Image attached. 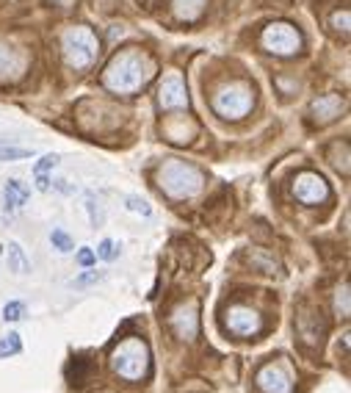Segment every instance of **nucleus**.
<instances>
[{
	"mask_svg": "<svg viewBox=\"0 0 351 393\" xmlns=\"http://www.w3.org/2000/svg\"><path fill=\"white\" fill-rule=\"evenodd\" d=\"M127 208L135 211V214H142V216H150L153 208L147 205V200H142V196H127Z\"/></svg>",
	"mask_w": 351,
	"mask_h": 393,
	"instance_id": "obj_24",
	"label": "nucleus"
},
{
	"mask_svg": "<svg viewBox=\"0 0 351 393\" xmlns=\"http://www.w3.org/2000/svg\"><path fill=\"white\" fill-rule=\"evenodd\" d=\"M335 305H337L340 316H348V286H343V288H340V294H337Z\"/></svg>",
	"mask_w": 351,
	"mask_h": 393,
	"instance_id": "obj_27",
	"label": "nucleus"
},
{
	"mask_svg": "<svg viewBox=\"0 0 351 393\" xmlns=\"http://www.w3.org/2000/svg\"><path fill=\"white\" fill-rule=\"evenodd\" d=\"M61 47H64V61L73 70H89L97 58V36L83 25L64 31Z\"/></svg>",
	"mask_w": 351,
	"mask_h": 393,
	"instance_id": "obj_4",
	"label": "nucleus"
},
{
	"mask_svg": "<svg viewBox=\"0 0 351 393\" xmlns=\"http://www.w3.org/2000/svg\"><path fill=\"white\" fill-rule=\"evenodd\" d=\"M213 108L224 119H241L252 108V89L244 84H230L213 97Z\"/></svg>",
	"mask_w": 351,
	"mask_h": 393,
	"instance_id": "obj_5",
	"label": "nucleus"
},
{
	"mask_svg": "<svg viewBox=\"0 0 351 393\" xmlns=\"http://www.w3.org/2000/svg\"><path fill=\"white\" fill-rule=\"evenodd\" d=\"M153 73H155V64L150 61V55L138 53V50H125V53H116L111 58L103 81L111 92L133 94L153 78Z\"/></svg>",
	"mask_w": 351,
	"mask_h": 393,
	"instance_id": "obj_1",
	"label": "nucleus"
},
{
	"mask_svg": "<svg viewBox=\"0 0 351 393\" xmlns=\"http://www.w3.org/2000/svg\"><path fill=\"white\" fill-rule=\"evenodd\" d=\"M340 111H343V100H340L337 94H326V97H318V100L313 103V116H315L318 122H332Z\"/></svg>",
	"mask_w": 351,
	"mask_h": 393,
	"instance_id": "obj_13",
	"label": "nucleus"
},
{
	"mask_svg": "<svg viewBox=\"0 0 351 393\" xmlns=\"http://www.w3.org/2000/svg\"><path fill=\"white\" fill-rule=\"evenodd\" d=\"M257 388L263 393H294V379L279 363H265L257 371Z\"/></svg>",
	"mask_w": 351,
	"mask_h": 393,
	"instance_id": "obj_11",
	"label": "nucleus"
},
{
	"mask_svg": "<svg viewBox=\"0 0 351 393\" xmlns=\"http://www.w3.org/2000/svg\"><path fill=\"white\" fill-rule=\"evenodd\" d=\"M111 368L127 382H142L150 374V346L142 338H125L111 352Z\"/></svg>",
	"mask_w": 351,
	"mask_h": 393,
	"instance_id": "obj_3",
	"label": "nucleus"
},
{
	"mask_svg": "<svg viewBox=\"0 0 351 393\" xmlns=\"http://www.w3.org/2000/svg\"><path fill=\"white\" fill-rule=\"evenodd\" d=\"M158 103L164 111H188V92H185V84L177 73H169L161 84V92H158Z\"/></svg>",
	"mask_w": 351,
	"mask_h": 393,
	"instance_id": "obj_10",
	"label": "nucleus"
},
{
	"mask_svg": "<svg viewBox=\"0 0 351 393\" xmlns=\"http://www.w3.org/2000/svg\"><path fill=\"white\" fill-rule=\"evenodd\" d=\"M86 208H89V216H92V225L94 227H100L103 222H105V214H103V208L97 205V200L92 194H86Z\"/></svg>",
	"mask_w": 351,
	"mask_h": 393,
	"instance_id": "obj_23",
	"label": "nucleus"
},
{
	"mask_svg": "<svg viewBox=\"0 0 351 393\" xmlns=\"http://www.w3.org/2000/svg\"><path fill=\"white\" fill-rule=\"evenodd\" d=\"M78 264H81L83 269H89V266H94V264H97V257H94V252H92L89 246L78 249Z\"/></svg>",
	"mask_w": 351,
	"mask_h": 393,
	"instance_id": "obj_26",
	"label": "nucleus"
},
{
	"mask_svg": "<svg viewBox=\"0 0 351 393\" xmlns=\"http://www.w3.org/2000/svg\"><path fill=\"white\" fill-rule=\"evenodd\" d=\"M28 196H31V191H28L25 183H20V180H6V186H3V208H6L9 214L17 211V208H23V205L28 203Z\"/></svg>",
	"mask_w": 351,
	"mask_h": 393,
	"instance_id": "obj_12",
	"label": "nucleus"
},
{
	"mask_svg": "<svg viewBox=\"0 0 351 393\" xmlns=\"http://www.w3.org/2000/svg\"><path fill=\"white\" fill-rule=\"evenodd\" d=\"M294 194L302 205H321L329 200V186L321 175L315 172H302L296 180H294Z\"/></svg>",
	"mask_w": 351,
	"mask_h": 393,
	"instance_id": "obj_9",
	"label": "nucleus"
},
{
	"mask_svg": "<svg viewBox=\"0 0 351 393\" xmlns=\"http://www.w3.org/2000/svg\"><path fill=\"white\" fill-rule=\"evenodd\" d=\"M172 3H174V14H177L180 20L194 23V20L202 14V9H205L207 0H172Z\"/></svg>",
	"mask_w": 351,
	"mask_h": 393,
	"instance_id": "obj_16",
	"label": "nucleus"
},
{
	"mask_svg": "<svg viewBox=\"0 0 351 393\" xmlns=\"http://www.w3.org/2000/svg\"><path fill=\"white\" fill-rule=\"evenodd\" d=\"M23 70V55L12 47L0 45V78H14Z\"/></svg>",
	"mask_w": 351,
	"mask_h": 393,
	"instance_id": "obj_14",
	"label": "nucleus"
},
{
	"mask_svg": "<svg viewBox=\"0 0 351 393\" xmlns=\"http://www.w3.org/2000/svg\"><path fill=\"white\" fill-rule=\"evenodd\" d=\"M58 161H61V158H58L55 153H47V155H42V158L34 164V175H47L50 169H55V166H58Z\"/></svg>",
	"mask_w": 351,
	"mask_h": 393,
	"instance_id": "obj_21",
	"label": "nucleus"
},
{
	"mask_svg": "<svg viewBox=\"0 0 351 393\" xmlns=\"http://www.w3.org/2000/svg\"><path fill=\"white\" fill-rule=\"evenodd\" d=\"M50 180H53V177H47V175H36V188H39V191H50V188H53Z\"/></svg>",
	"mask_w": 351,
	"mask_h": 393,
	"instance_id": "obj_28",
	"label": "nucleus"
},
{
	"mask_svg": "<svg viewBox=\"0 0 351 393\" xmlns=\"http://www.w3.org/2000/svg\"><path fill=\"white\" fill-rule=\"evenodd\" d=\"M6 260H9V269H12L14 275H28V272H31V260L25 257V252H23V246H20L17 241H12V244L6 246Z\"/></svg>",
	"mask_w": 351,
	"mask_h": 393,
	"instance_id": "obj_15",
	"label": "nucleus"
},
{
	"mask_svg": "<svg viewBox=\"0 0 351 393\" xmlns=\"http://www.w3.org/2000/svg\"><path fill=\"white\" fill-rule=\"evenodd\" d=\"M20 352H23V341H20L17 333H9V335L0 338V360H6L12 355H20Z\"/></svg>",
	"mask_w": 351,
	"mask_h": 393,
	"instance_id": "obj_17",
	"label": "nucleus"
},
{
	"mask_svg": "<svg viewBox=\"0 0 351 393\" xmlns=\"http://www.w3.org/2000/svg\"><path fill=\"white\" fill-rule=\"evenodd\" d=\"M158 183L172 200H191L205 188V175L194 164L172 158L158 169Z\"/></svg>",
	"mask_w": 351,
	"mask_h": 393,
	"instance_id": "obj_2",
	"label": "nucleus"
},
{
	"mask_svg": "<svg viewBox=\"0 0 351 393\" xmlns=\"http://www.w3.org/2000/svg\"><path fill=\"white\" fill-rule=\"evenodd\" d=\"M169 327L180 341H194L199 335V302L188 299V302L177 305L174 313L169 316Z\"/></svg>",
	"mask_w": 351,
	"mask_h": 393,
	"instance_id": "obj_8",
	"label": "nucleus"
},
{
	"mask_svg": "<svg viewBox=\"0 0 351 393\" xmlns=\"http://www.w3.org/2000/svg\"><path fill=\"white\" fill-rule=\"evenodd\" d=\"M263 47L268 53H276V55H294L302 47V36L288 23H274L263 31Z\"/></svg>",
	"mask_w": 351,
	"mask_h": 393,
	"instance_id": "obj_6",
	"label": "nucleus"
},
{
	"mask_svg": "<svg viewBox=\"0 0 351 393\" xmlns=\"http://www.w3.org/2000/svg\"><path fill=\"white\" fill-rule=\"evenodd\" d=\"M119 255V244L116 241H111V238H103L100 244H97V252H94V257H100V260H114Z\"/></svg>",
	"mask_w": 351,
	"mask_h": 393,
	"instance_id": "obj_20",
	"label": "nucleus"
},
{
	"mask_svg": "<svg viewBox=\"0 0 351 393\" xmlns=\"http://www.w3.org/2000/svg\"><path fill=\"white\" fill-rule=\"evenodd\" d=\"M23 158H34V150H25V147H17V144L0 142V161H23Z\"/></svg>",
	"mask_w": 351,
	"mask_h": 393,
	"instance_id": "obj_18",
	"label": "nucleus"
},
{
	"mask_svg": "<svg viewBox=\"0 0 351 393\" xmlns=\"http://www.w3.org/2000/svg\"><path fill=\"white\" fill-rule=\"evenodd\" d=\"M50 244H53L58 252H73V249H75V241L69 238L64 230H58V227L50 233Z\"/></svg>",
	"mask_w": 351,
	"mask_h": 393,
	"instance_id": "obj_19",
	"label": "nucleus"
},
{
	"mask_svg": "<svg viewBox=\"0 0 351 393\" xmlns=\"http://www.w3.org/2000/svg\"><path fill=\"white\" fill-rule=\"evenodd\" d=\"M25 318V302H6L3 321H23Z\"/></svg>",
	"mask_w": 351,
	"mask_h": 393,
	"instance_id": "obj_22",
	"label": "nucleus"
},
{
	"mask_svg": "<svg viewBox=\"0 0 351 393\" xmlns=\"http://www.w3.org/2000/svg\"><path fill=\"white\" fill-rule=\"evenodd\" d=\"M224 324L227 330L238 338H252L263 330V316L255 310V307H246V305H233L224 316Z\"/></svg>",
	"mask_w": 351,
	"mask_h": 393,
	"instance_id": "obj_7",
	"label": "nucleus"
},
{
	"mask_svg": "<svg viewBox=\"0 0 351 393\" xmlns=\"http://www.w3.org/2000/svg\"><path fill=\"white\" fill-rule=\"evenodd\" d=\"M100 277H103V275H100L97 269H89L86 275H81V277H75V283H73V286H75V288H86V286H92V283H97Z\"/></svg>",
	"mask_w": 351,
	"mask_h": 393,
	"instance_id": "obj_25",
	"label": "nucleus"
}]
</instances>
